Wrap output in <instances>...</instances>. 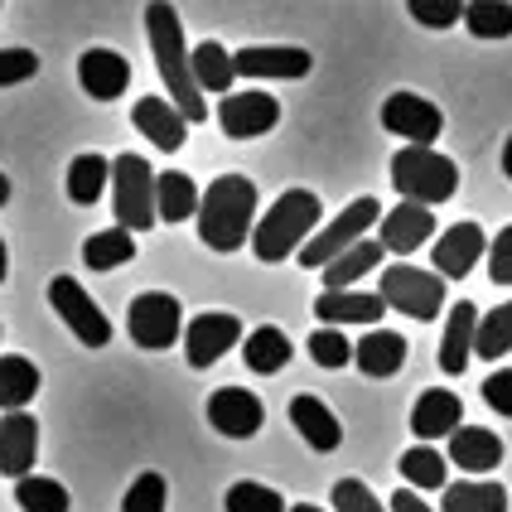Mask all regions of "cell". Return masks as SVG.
Masks as SVG:
<instances>
[{"label":"cell","instance_id":"cell-1","mask_svg":"<svg viewBox=\"0 0 512 512\" xmlns=\"http://www.w3.org/2000/svg\"><path fill=\"white\" fill-rule=\"evenodd\" d=\"M145 39H150V58L160 68V78L170 87V102L184 112V121L194 126L208 116V102H203V87L194 83V68H189V39H184V25H179V10L170 0H150L145 5Z\"/></svg>","mask_w":512,"mask_h":512},{"label":"cell","instance_id":"cell-2","mask_svg":"<svg viewBox=\"0 0 512 512\" xmlns=\"http://www.w3.org/2000/svg\"><path fill=\"white\" fill-rule=\"evenodd\" d=\"M199 242L213 252H237L256 228V184L247 174H218L199 199Z\"/></svg>","mask_w":512,"mask_h":512},{"label":"cell","instance_id":"cell-3","mask_svg":"<svg viewBox=\"0 0 512 512\" xmlns=\"http://www.w3.org/2000/svg\"><path fill=\"white\" fill-rule=\"evenodd\" d=\"M319 213H324V208H319V194H310V189H285L281 199L266 208V218L252 228L256 261L276 266V261H285V256H295L314 237Z\"/></svg>","mask_w":512,"mask_h":512},{"label":"cell","instance_id":"cell-4","mask_svg":"<svg viewBox=\"0 0 512 512\" xmlns=\"http://www.w3.org/2000/svg\"><path fill=\"white\" fill-rule=\"evenodd\" d=\"M392 189L411 203H450L459 189V165L450 155L430 150V145H406L392 155Z\"/></svg>","mask_w":512,"mask_h":512},{"label":"cell","instance_id":"cell-5","mask_svg":"<svg viewBox=\"0 0 512 512\" xmlns=\"http://www.w3.org/2000/svg\"><path fill=\"white\" fill-rule=\"evenodd\" d=\"M112 208H116V228L126 232H150L160 223L150 160H141V155H116L112 160Z\"/></svg>","mask_w":512,"mask_h":512},{"label":"cell","instance_id":"cell-6","mask_svg":"<svg viewBox=\"0 0 512 512\" xmlns=\"http://www.w3.org/2000/svg\"><path fill=\"white\" fill-rule=\"evenodd\" d=\"M377 295L387 300V310L430 324L435 314L445 310V276L440 271H421V266H387L382 281H377Z\"/></svg>","mask_w":512,"mask_h":512},{"label":"cell","instance_id":"cell-7","mask_svg":"<svg viewBox=\"0 0 512 512\" xmlns=\"http://www.w3.org/2000/svg\"><path fill=\"white\" fill-rule=\"evenodd\" d=\"M377 223H382V203H377V199H353L339 218L329 223V228H314V237L295 256H300V266L324 271V266H329L339 252H348L353 242H363V237H368V228H377Z\"/></svg>","mask_w":512,"mask_h":512},{"label":"cell","instance_id":"cell-8","mask_svg":"<svg viewBox=\"0 0 512 512\" xmlns=\"http://www.w3.org/2000/svg\"><path fill=\"white\" fill-rule=\"evenodd\" d=\"M49 305H54V314L73 329V339L83 343V348H107V343H112V319L102 314V305H97L73 276H54V281H49Z\"/></svg>","mask_w":512,"mask_h":512},{"label":"cell","instance_id":"cell-9","mask_svg":"<svg viewBox=\"0 0 512 512\" xmlns=\"http://www.w3.org/2000/svg\"><path fill=\"white\" fill-rule=\"evenodd\" d=\"M126 329H131V339L141 343V348L160 353V348H174V343L184 339V310L165 290H145L126 310Z\"/></svg>","mask_w":512,"mask_h":512},{"label":"cell","instance_id":"cell-10","mask_svg":"<svg viewBox=\"0 0 512 512\" xmlns=\"http://www.w3.org/2000/svg\"><path fill=\"white\" fill-rule=\"evenodd\" d=\"M218 126L232 141H256V136L281 126V102L271 92H256V87L252 92H228L218 102Z\"/></svg>","mask_w":512,"mask_h":512},{"label":"cell","instance_id":"cell-11","mask_svg":"<svg viewBox=\"0 0 512 512\" xmlns=\"http://www.w3.org/2000/svg\"><path fill=\"white\" fill-rule=\"evenodd\" d=\"M382 126L406 145H435V136L445 131V112L426 102L421 92H392L382 102Z\"/></svg>","mask_w":512,"mask_h":512},{"label":"cell","instance_id":"cell-12","mask_svg":"<svg viewBox=\"0 0 512 512\" xmlns=\"http://www.w3.org/2000/svg\"><path fill=\"white\" fill-rule=\"evenodd\" d=\"M242 343V319L237 314H223V310H208L199 319H189V329H184V358H189V368H213L228 348Z\"/></svg>","mask_w":512,"mask_h":512},{"label":"cell","instance_id":"cell-13","mask_svg":"<svg viewBox=\"0 0 512 512\" xmlns=\"http://www.w3.org/2000/svg\"><path fill=\"white\" fill-rule=\"evenodd\" d=\"M208 426L228 440H252L256 430L266 426V406L247 387H218L208 397Z\"/></svg>","mask_w":512,"mask_h":512},{"label":"cell","instance_id":"cell-14","mask_svg":"<svg viewBox=\"0 0 512 512\" xmlns=\"http://www.w3.org/2000/svg\"><path fill=\"white\" fill-rule=\"evenodd\" d=\"M488 256V237L479 223H455L435 237V271L445 281H464L479 261Z\"/></svg>","mask_w":512,"mask_h":512},{"label":"cell","instance_id":"cell-15","mask_svg":"<svg viewBox=\"0 0 512 512\" xmlns=\"http://www.w3.org/2000/svg\"><path fill=\"white\" fill-rule=\"evenodd\" d=\"M459 426H464V401H459L450 387H430V392H421L416 406H411V435H416L421 445L450 440Z\"/></svg>","mask_w":512,"mask_h":512},{"label":"cell","instance_id":"cell-16","mask_svg":"<svg viewBox=\"0 0 512 512\" xmlns=\"http://www.w3.org/2000/svg\"><path fill=\"white\" fill-rule=\"evenodd\" d=\"M430 237H435V213L426 203H411V199L397 203L392 213H382V223H377V242L397 256H411L416 247H426Z\"/></svg>","mask_w":512,"mask_h":512},{"label":"cell","instance_id":"cell-17","mask_svg":"<svg viewBox=\"0 0 512 512\" xmlns=\"http://www.w3.org/2000/svg\"><path fill=\"white\" fill-rule=\"evenodd\" d=\"M237 78H305L314 68L310 49H295V44H256V49H237L232 54Z\"/></svg>","mask_w":512,"mask_h":512},{"label":"cell","instance_id":"cell-18","mask_svg":"<svg viewBox=\"0 0 512 512\" xmlns=\"http://www.w3.org/2000/svg\"><path fill=\"white\" fill-rule=\"evenodd\" d=\"M78 83H83V92L92 102H116L131 87V63L116 49H87L78 58Z\"/></svg>","mask_w":512,"mask_h":512},{"label":"cell","instance_id":"cell-19","mask_svg":"<svg viewBox=\"0 0 512 512\" xmlns=\"http://www.w3.org/2000/svg\"><path fill=\"white\" fill-rule=\"evenodd\" d=\"M34 455H39V421L29 411H5V421H0V474L25 479L34 469Z\"/></svg>","mask_w":512,"mask_h":512},{"label":"cell","instance_id":"cell-20","mask_svg":"<svg viewBox=\"0 0 512 512\" xmlns=\"http://www.w3.org/2000/svg\"><path fill=\"white\" fill-rule=\"evenodd\" d=\"M131 121H136V131H141L155 150H179L184 136H189V121H184V112L174 107L170 97H141V102L131 107Z\"/></svg>","mask_w":512,"mask_h":512},{"label":"cell","instance_id":"cell-21","mask_svg":"<svg viewBox=\"0 0 512 512\" xmlns=\"http://www.w3.org/2000/svg\"><path fill=\"white\" fill-rule=\"evenodd\" d=\"M387 314V300L382 295H368V290H324L319 300H314V319H324V324H377Z\"/></svg>","mask_w":512,"mask_h":512},{"label":"cell","instance_id":"cell-22","mask_svg":"<svg viewBox=\"0 0 512 512\" xmlns=\"http://www.w3.org/2000/svg\"><path fill=\"white\" fill-rule=\"evenodd\" d=\"M290 426L300 430V435H305V445L319 450V455H334V450H339V440H343L339 416H334L319 397H310V392L290 397Z\"/></svg>","mask_w":512,"mask_h":512},{"label":"cell","instance_id":"cell-23","mask_svg":"<svg viewBox=\"0 0 512 512\" xmlns=\"http://www.w3.org/2000/svg\"><path fill=\"white\" fill-rule=\"evenodd\" d=\"M474 334H479V310L474 300H459L450 305V319H445V334H440V368L459 377L474 358Z\"/></svg>","mask_w":512,"mask_h":512},{"label":"cell","instance_id":"cell-24","mask_svg":"<svg viewBox=\"0 0 512 512\" xmlns=\"http://www.w3.org/2000/svg\"><path fill=\"white\" fill-rule=\"evenodd\" d=\"M450 464H459L464 474H488V469H498L503 464V440L484 426H459L450 435Z\"/></svg>","mask_w":512,"mask_h":512},{"label":"cell","instance_id":"cell-25","mask_svg":"<svg viewBox=\"0 0 512 512\" xmlns=\"http://www.w3.org/2000/svg\"><path fill=\"white\" fill-rule=\"evenodd\" d=\"M353 363L368 377H397L406 368V339L397 329H368L358 339V348H353Z\"/></svg>","mask_w":512,"mask_h":512},{"label":"cell","instance_id":"cell-26","mask_svg":"<svg viewBox=\"0 0 512 512\" xmlns=\"http://www.w3.org/2000/svg\"><path fill=\"white\" fill-rule=\"evenodd\" d=\"M199 199H203L199 184L184 170L155 174V213H160V223H189L199 213Z\"/></svg>","mask_w":512,"mask_h":512},{"label":"cell","instance_id":"cell-27","mask_svg":"<svg viewBox=\"0 0 512 512\" xmlns=\"http://www.w3.org/2000/svg\"><path fill=\"white\" fill-rule=\"evenodd\" d=\"M440 512H508V488L493 479H464L440 488Z\"/></svg>","mask_w":512,"mask_h":512},{"label":"cell","instance_id":"cell-28","mask_svg":"<svg viewBox=\"0 0 512 512\" xmlns=\"http://www.w3.org/2000/svg\"><path fill=\"white\" fill-rule=\"evenodd\" d=\"M382 252H387V247H382V242H368V237L353 242L348 252H339L329 266H324V290H348L353 281H363L368 271L382 266Z\"/></svg>","mask_w":512,"mask_h":512},{"label":"cell","instance_id":"cell-29","mask_svg":"<svg viewBox=\"0 0 512 512\" xmlns=\"http://www.w3.org/2000/svg\"><path fill=\"white\" fill-rule=\"evenodd\" d=\"M39 397V368L25 353H5L0 358V411H25Z\"/></svg>","mask_w":512,"mask_h":512},{"label":"cell","instance_id":"cell-30","mask_svg":"<svg viewBox=\"0 0 512 512\" xmlns=\"http://www.w3.org/2000/svg\"><path fill=\"white\" fill-rule=\"evenodd\" d=\"M397 469L406 479V488H416V493H435V488L450 484V459L440 455L435 445H411Z\"/></svg>","mask_w":512,"mask_h":512},{"label":"cell","instance_id":"cell-31","mask_svg":"<svg viewBox=\"0 0 512 512\" xmlns=\"http://www.w3.org/2000/svg\"><path fill=\"white\" fill-rule=\"evenodd\" d=\"M107 184H112V160L97 155V150H87V155H78L68 165V199L78 203V208H92V203L102 199Z\"/></svg>","mask_w":512,"mask_h":512},{"label":"cell","instance_id":"cell-32","mask_svg":"<svg viewBox=\"0 0 512 512\" xmlns=\"http://www.w3.org/2000/svg\"><path fill=\"white\" fill-rule=\"evenodd\" d=\"M290 339H285L276 324H261V329H252L247 339H242V358H247V368L261 372V377H271V372H281L285 363H290Z\"/></svg>","mask_w":512,"mask_h":512},{"label":"cell","instance_id":"cell-33","mask_svg":"<svg viewBox=\"0 0 512 512\" xmlns=\"http://www.w3.org/2000/svg\"><path fill=\"white\" fill-rule=\"evenodd\" d=\"M189 68H194V83L203 92H223L228 97L232 83H237V68H232V54L218 44V39H203L199 49L189 54Z\"/></svg>","mask_w":512,"mask_h":512},{"label":"cell","instance_id":"cell-34","mask_svg":"<svg viewBox=\"0 0 512 512\" xmlns=\"http://www.w3.org/2000/svg\"><path fill=\"white\" fill-rule=\"evenodd\" d=\"M83 261L92 271H116L126 261H136V232L126 228H102L83 242Z\"/></svg>","mask_w":512,"mask_h":512},{"label":"cell","instance_id":"cell-35","mask_svg":"<svg viewBox=\"0 0 512 512\" xmlns=\"http://www.w3.org/2000/svg\"><path fill=\"white\" fill-rule=\"evenodd\" d=\"M15 503H20V512H68L73 508L68 488L58 484V479H39V474L15 479Z\"/></svg>","mask_w":512,"mask_h":512},{"label":"cell","instance_id":"cell-36","mask_svg":"<svg viewBox=\"0 0 512 512\" xmlns=\"http://www.w3.org/2000/svg\"><path fill=\"white\" fill-rule=\"evenodd\" d=\"M464 29H469L474 39H508L512 0H469V5H464Z\"/></svg>","mask_w":512,"mask_h":512},{"label":"cell","instance_id":"cell-37","mask_svg":"<svg viewBox=\"0 0 512 512\" xmlns=\"http://www.w3.org/2000/svg\"><path fill=\"white\" fill-rule=\"evenodd\" d=\"M508 353H512V300L479 314V334H474V358H508Z\"/></svg>","mask_w":512,"mask_h":512},{"label":"cell","instance_id":"cell-38","mask_svg":"<svg viewBox=\"0 0 512 512\" xmlns=\"http://www.w3.org/2000/svg\"><path fill=\"white\" fill-rule=\"evenodd\" d=\"M223 508H228V512H290L276 488H271V484H256V479L232 484L228 498H223Z\"/></svg>","mask_w":512,"mask_h":512},{"label":"cell","instance_id":"cell-39","mask_svg":"<svg viewBox=\"0 0 512 512\" xmlns=\"http://www.w3.org/2000/svg\"><path fill=\"white\" fill-rule=\"evenodd\" d=\"M310 358L319 363V368L339 372L353 363V343H348V334L343 329H334V324H324V329H314L310 334Z\"/></svg>","mask_w":512,"mask_h":512},{"label":"cell","instance_id":"cell-40","mask_svg":"<svg viewBox=\"0 0 512 512\" xmlns=\"http://www.w3.org/2000/svg\"><path fill=\"white\" fill-rule=\"evenodd\" d=\"M165 503H170V484H165V474H141L136 484L126 488L121 512H165Z\"/></svg>","mask_w":512,"mask_h":512},{"label":"cell","instance_id":"cell-41","mask_svg":"<svg viewBox=\"0 0 512 512\" xmlns=\"http://www.w3.org/2000/svg\"><path fill=\"white\" fill-rule=\"evenodd\" d=\"M464 5L469 0H406V10H411V20L426 29H450L464 20Z\"/></svg>","mask_w":512,"mask_h":512},{"label":"cell","instance_id":"cell-42","mask_svg":"<svg viewBox=\"0 0 512 512\" xmlns=\"http://www.w3.org/2000/svg\"><path fill=\"white\" fill-rule=\"evenodd\" d=\"M329 503H334V512H392L377 503V493L363 479H339L334 493H329Z\"/></svg>","mask_w":512,"mask_h":512},{"label":"cell","instance_id":"cell-43","mask_svg":"<svg viewBox=\"0 0 512 512\" xmlns=\"http://www.w3.org/2000/svg\"><path fill=\"white\" fill-rule=\"evenodd\" d=\"M39 73V54L34 49H0V87L29 83Z\"/></svg>","mask_w":512,"mask_h":512},{"label":"cell","instance_id":"cell-44","mask_svg":"<svg viewBox=\"0 0 512 512\" xmlns=\"http://www.w3.org/2000/svg\"><path fill=\"white\" fill-rule=\"evenodd\" d=\"M488 276L493 285H512V223L488 242Z\"/></svg>","mask_w":512,"mask_h":512},{"label":"cell","instance_id":"cell-45","mask_svg":"<svg viewBox=\"0 0 512 512\" xmlns=\"http://www.w3.org/2000/svg\"><path fill=\"white\" fill-rule=\"evenodd\" d=\"M484 401L498 416H512V368H498L484 377Z\"/></svg>","mask_w":512,"mask_h":512},{"label":"cell","instance_id":"cell-46","mask_svg":"<svg viewBox=\"0 0 512 512\" xmlns=\"http://www.w3.org/2000/svg\"><path fill=\"white\" fill-rule=\"evenodd\" d=\"M392 512H435V508H430L416 488H397V493H392Z\"/></svg>","mask_w":512,"mask_h":512},{"label":"cell","instance_id":"cell-47","mask_svg":"<svg viewBox=\"0 0 512 512\" xmlns=\"http://www.w3.org/2000/svg\"><path fill=\"white\" fill-rule=\"evenodd\" d=\"M5 276H10V252H5V237H0V285H5Z\"/></svg>","mask_w":512,"mask_h":512},{"label":"cell","instance_id":"cell-48","mask_svg":"<svg viewBox=\"0 0 512 512\" xmlns=\"http://www.w3.org/2000/svg\"><path fill=\"white\" fill-rule=\"evenodd\" d=\"M503 174L512 179V136H508V145H503Z\"/></svg>","mask_w":512,"mask_h":512},{"label":"cell","instance_id":"cell-49","mask_svg":"<svg viewBox=\"0 0 512 512\" xmlns=\"http://www.w3.org/2000/svg\"><path fill=\"white\" fill-rule=\"evenodd\" d=\"M5 203H10V179L0 174V208H5Z\"/></svg>","mask_w":512,"mask_h":512},{"label":"cell","instance_id":"cell-50","mask_svg":"<svg viewBox=\"0 0 512 512\" xmlns=\"http://www.w3.org/2000/svg\"><path fill=\"white\" fill-rule=\"evenodd\" d=\"M290 512H324V508H314V503H295Z\"/></svg>","mask_w":512,"mask_h":512},{"label":"cell","instance_id":"cell-51","mask_svg":"<svg viewBox=\"0 0 512 512\" xmlns=\"http://www.w3.org/2000/svg\"><path fill=\"white\" fill-rule=\"evenodd\" d=\"M0 5H5V0H0Z\"/></svg>","mask_w":512,"mask_h":512}]
</instances>
